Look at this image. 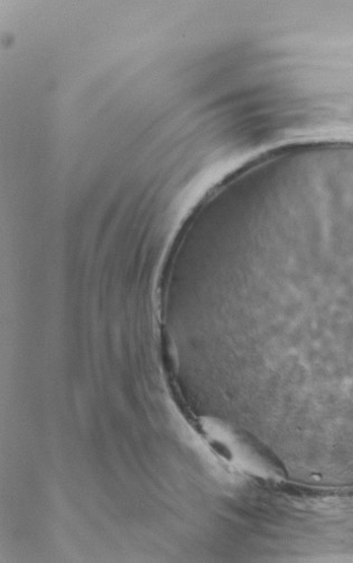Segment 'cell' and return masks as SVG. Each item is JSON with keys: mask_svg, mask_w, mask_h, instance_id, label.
Masks as SVG:
<instances>
[{"mask_svg": "<svg viewBox=\"0 0 353 563\" xmlns=\"http://www.w3.org/2000/svg\"><path fill=\"white\" fill-rule=\"evenodd\" d=\"M236 209L233 234L202 260L205 290L288 320L312 344L311 388L352 396L353 170L272 168Z\"/></svg>", "mask_w": 353, "mask_h": 563, "instance_id": "6da1fadb", "label": "cell"}]
</instances>
